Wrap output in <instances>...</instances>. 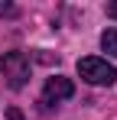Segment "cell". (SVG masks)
I'll return each instance as SVG.
<instances>
[{
	"instance_id": "cell-1",
	"label": "cell",
	"mask_w": 117,
	"mask_h": 120,
	"mask_svg": "<svg viewBox=\"0 0 117 120\" xmlns=\"http://www.w3.org/2000/svg\"><path fill=\"white\" fill-rule=\"evenodd\" d=\"M78 75H81V81H88V84H94V88H111L117 81V68L107 59L85 55V59H78Z\"/></svg>"
},
{
	"instance_id": "cell-2",
	"label": "cell",
	"mask_w": 117,
	"mask_h": 120,
	"mask_svg": "<svg viewBox=\"0 0 117 120\" xmlns=\"http://www.w3.org/2000/svg\"><path fill=\"white\" fill-rule=\"evenodd\" d=\"M29 71H33V65H29V55L26 52H7L3 59H0V75H3V81L13 88V91H20V88H26L29 84Z\"/></svg>"
},
{
	"instance_id": "cell-3",
	"label": "cell",
	"mask_w": 117,
	"mask_h": 120,
	"mask_svg": "<svg viewBox=\"0 0 117 120\" xmlns=\"http://www.w3.org/2000/svg\"><path fill=\"white\" fill-rule=\"evenodd\" d=\"M72 94H75L72 78H62V75L46 78V88H42V101H46V104H62V101H68Z\"/></svg>"
},
{
	"instance_id": "cell-4",
	"label": "cell",
	"mask_w": 117,
	"mask_h": 120,
	"mask_svg": "<svg viewBox=\"0 0 117 120\" xmlns=\"http://www.w3.org/2000/svg\"><path fill=\"white\" fill-rule=\"evenodd\" d=\"M101 49L117 59V29H104V33H101Z\"/></svg>"
},
{
	"instance_id": "cell-5",
	"label": "cell",
	"mask_w": 117,
	"mask_h": 120,
	"mask_svg": "<svg viewBox=\"0 0 117 120\" xmlns=\"http://www.w3.org/2000/svg\"><path fill=\"white\" fill-rule=\"evenodd\" d=\"M20 10H16V3H7V0H3V3H0V16H16Z\"/></svg>"
},
{
	"instance_id": "cell-6",
	"label": "cell",
	"mask_w": 117,
	"mask_h": 120,
	"mask_svg": "<svg viewBox=\"0 0 117 120\" xmlns=\"http://www.w3.org/2000/svg\"><path fill=\"white\" fill-rule=\"evenodd\" d=\"M7 120H26V117H23V114H20L16 107H7Z\"/></svg>"
},
{
	"instance_id": "cell-7",
	"label": "cell",
	"mask_w": 117,
	"mask_h": 120,
	"mask_svg": "<svg viewBox=\"0 0 117 120\" xmlns=\"http://www.w3.org/2000/svg\"><path fill=\"white\" fill-rule=\"evenodd\" d=\"M107 16H111V20H117V0H114V3H107Z\"/></svg>"
}]
</instances>
